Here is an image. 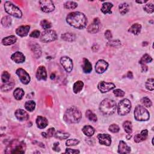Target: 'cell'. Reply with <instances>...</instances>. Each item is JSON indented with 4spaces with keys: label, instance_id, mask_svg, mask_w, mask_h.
Listing matches in <instances>:
<instances>
[{
    "label": "cell",
    "instance_id": "cell-12",
    "mask_svg": "<svg viewBox=\"0 0 154 154\" xmlns=\"http://www.w3.org/2000/svg\"><path fill=\"white\" fill-rule=\"evenodd\" d=\"M60 63L61 66L64 69V70L67 72L69 73L72 70L73 66H74V65H73V62L72 60L69 57H62L60 59Z\"/></svg>",
    "mask_w": 154,
    "mask_h": 154
},
{
    "label": "cell",
    "instance_id": "cell-40",
    "mask_svg": "<svg viewBox=\"0 0 154 154\" xmlns=\"http://www.w3.org/2000/svg\"><path fill=\"white\" fill-rule=\"evenodd\" d=\"M152 61V58L148 54H145L144 55H143V56L142 57L139 63L141 64H146L147 63H151Z\"/></svg>",
    "mask_w": 154,
    "mask_h": 154
},
{
    "label": "cell",
    "instance_id": "cell-21",
    "mask_svg": "<svg viewBox=\"0 0 154 154\" xmlns=\"http://www.w3.org/2000/svg\"><path fill=\"white\" fill-rule=\"evenodd\" d=\"M148 136V131L147 129H144L140 134H138L134 137V142L137 143H140L147 139Z\"/></svg>",
    "mask_w": 154,
    "mask_h": 154
},
{
    "label": "cell",
    "instance_id": "cell-1",
    "mask_svg": "<svg viewBox=\"0 0 154 154\" xmlns=\"http://www.w3.org/2000/svg\"><path fill=\"white\" fill-rule=\"evenodd\" d=\"M66 22L73 27L83 29L87 26V19L84 13L79 12H74L68 15Z\"/></svg>",
    "mask_w": 154,
    "mask_h": 154
},
{
    "label": "cell",
    "instance_id": "cell-14",
    "mask_svg": "<svg viewBox=\"0 0 154 154\" xmlns=\"http://www.w3.org/2000/svg\"><path fill=\"white\" fill-rule=\"evenodd\" d=\"M108 67V63L104 60H99L97 61L95 65V70L99 74H103L106 71Z\"/></svg>",
    "mask_w": 154,
    "mask_h": 154
},
{
    "label": "cell",
    "instance_id": "cell-47",
    "mask_svg": "<svg viewBox=\"0 0 154 154\" xmlns=\"http://www.w3.org/2000/svg\"><path fill=\"white\" fill-rule=\"evenodd\" d=\"M79 143V140L78 139H69L66 142V145L67 146H76Z\"/></svg>",
    "mask_w": 154,
    "mask_h": 154
},
{
    "label": "cell",
    "instance_id": "cell-25",
    "mask_svg": "<svg viewBox=\"0 0 154 154\" xmlns=\"http://www.w3.org/2000/svg\"><path fill=\"white\" fill-rule=\"evenodd\" d=\"M31 50L32 51H33V52L34 53L35 56L36 57L37 59L39 58L40 57V55H41V53H42L41 48H40V45H38L37 44L34 43L33 44H31Z\"/></svg>",
    "mask_w": 154,
    "mask_h": 154
},
{
    "label": "cell",
    "instance_id": "cell-8",
    "mask_svg": "<svg viewBox=\"0 0 154 154\" xmlns=\"http://www.w3.org/2000/svg\"><path fill=\"white\" fill-rule=\"evenodd\" d=\"M57 39V35L53 30H47L40 35V41L43 43H48L54 41Z\"/></svg>",
    "mask_w": 154,
    "mask_h": 154
},
{
    "label": "cell",
    "instance_id": "cell-43",
    "mask_svg": "<svg viewBox=\"0 0 154 154\" xmlns=\"http://www.w3.org/2000/svg\"><path fill=\"white\" fill-rule=\"evenodd\" d=\"M153 82H154V79L153 78H149L147 80L146 83L145 84L146 88L148 90L150 91H153L154 89L153 87Z\"/></svg>",
    "mask_w": 154,
    "mask_h": 154
},
{
    "label": "cell",
    "instance_id": "cell-19",
    "mask_svg": "<svg viewBox=\"0 0 154 154\" xmlns=\"http://www.w3.org/2000/svg\"><path fill=\"white\" fill-rule=\"evenodd\" d=\"M11 59L17 63H22L26 60V57L21 52H16L11 56Z\"/></svg>",
    "mask_w": 154,
    "mask_h": 154
},
{
    "label": "cell",
    "instance_id": "cell-9",
    "mask_svg": "<svg viewBox=\"0 0 154 154\" xmlns=\"http://www.w3.org/2000/svg\"><path fill=\"white\" fill-rule=\"evenodd\" d=\"M40 8L44 13H50L54 10L55 6L51 0H42L39 1Z\"/></svg>",
    "mask_w": 154,
    "mask_h": 154
},
{
    "label": "cell",
    "instance_id": "cell-46",
    "mask_svg": "<svg viewBox=\"0 0 154 154\" xmlns=\"http://www.w3.org/2000/svg\"><path fill=\"white\" fill-rule=\"evenodd\" d=\"M143 9L147 13H152L154 11V6L152 3H148L144 6Z\"/></svg>",
    "mask_w": 154,
    "mask_h": 154
},
{
    "label": "cell",
    "instance_id": "cell-36",
    "mask_svg": "<svg viewBox=\"0 0 154 154\" xmlns=\"http://www.w3.org/2000/svg\"><path fill=\"white\" fill-rule=\"evenodd\" d=\"M36 107V103L33 101H27L25 104V108L28 111H33L35 110Z\"/></svg>",
    "mask_w": 154,
    "mask_h": 154
},
{
    "label": "cell",
    "instance_id": "cell-34",
    "mask_svg": "<svg viewBox=\"0 0 154 154\" xmlns=\"http://www.w3.org/2000/svg\"><path fill=\"white\" fill-rule=\"evenodd\" d=\"M119 12L120 13V14L125 15L129 11V6L128 4H127L126 3H122L119 6Z\"/></svg>",
    "mask_w": 154,
    "mask_h": 154
},
{
    "label": "cell",
    "instance_id": "cell-22",
    "mask_svg": "<svg viewBox=\"0 0 154 154\" xmlns=\"http://www.w3.org/2000/svg\"><path fill=\"white\" fill-rule=\"evenodd\" d=\"M36 122L37 127L39 129H44L48 125V120L45 117L40 116H37L36 120Z\"/></svg>",
    "mask_w": 154,
    "mask_h": 154
},
{
    "label": "cell",
    "instance_id": "cell-41",
    "mask_svg": "<svg viewBox=\"0 0 154 154\" xmlns=\"http://www.w3.org/2000/svg\"><path fill=\"white\" fill-rule=\"evenodd\" d=\"M55 129L53 128H51L48 129L46 133H42V135L45 138H50L55 135Z\"/></svg>",
    "mask_w": 154,
    "mask_h": 154
},
{
    "label": "cell",
    "instance_id": "cell-5",
    "mask_svg": "<svg viewBox=\"0 0 154 154\" xmlns=\"http://www.w3.org/2000/svg\"><path fill=\"white\" fill-rule=\"evenodd\" d=\"M134 118L137 121H147L149 119L150 115L149 111L142 105H137L134 112Z\"/></svg>",
    "mask_w": 154,
    "mask_h": 154
},
{
    "label": "cell",
    "instance_id": "cell-48",
    "mask_svg": "<svg viewBox=\"0 0 154 154\" xmlns=\"http://www.w3.org/2000/svg\"><path fill=\"white\" fill-rule=\"evenodd\" d=\"M108 130L113 133H117L120 130V128H119V126L116 125V124H112L111 125L109 128H108Z\"/></svg>",
    "mask_w": 154,
    "mask_h": 154
},
{
    "label": "cell",
    "instance_id": "cell-29",
    "mask_svg": "<svg viewBox=\"0 0 154 154\" xmlns=\"http://www.w3.org/2000/svg\"><path fill=\"white\" fill-rule=\"evenodd\" d=\"M84 87V83L82 81H77L73 86V91L75 93H78L82 90Z\"/></svg>",
    "mask_w": 154,
    "mask_h": 154
},
{
    "label": "cell",
    "instance_id": "cell-4",
    "mask_svg": "<svg viewBox=\"0 0 154 154\" xmlns=\"http://www.w3.org/2000/svg\"><path fill=\"white\" fill-rule=\"evenodd\" d=\"M116 109V102L111 99H105L100 104V111L104 115H111L114 113Z\"/></svg>",
    "mask_w": 154,
    "mask_h": 154
},
{
    "label": "cell",
    "instance_id": "cell-56",
    "mask_svg": "<svg viewBox=\"0 0 154 154\" xmlns=\"http://www.w3.org/2000/svg\"><path fill=\"white\" fill-rule=\"evenodd\" d=\"M127 77L129 78H133V73L131 72H128V74H127Z\"/></svg>",
    "mask_w": 154,
    "mask_h": 154
},
{
    "label": "cell",
    "instance_id": "cell-24",
    "mask_svg": "<svg viewBox=\"0 0 154 154\" xmlns=\"http://www.w3.org/2000/svg\"><path fill=\"white\" fill-rule=\"evenodd\" d=\"M83 70L85 74H89L92 70V65L89 60L86 58L83 59Z\"/></svg>",
    "mask_w": 154,
    "mask_h": 154
},
{
    "label": "cell",
    "instance_id": "cell-33",
    "mask_svg": "<svg viewBox=\"0 0 154 154\" xmlns=\"http://www.w3.org/2000/svg\"><path fill=\"white\" fill-rule=\"evenodd\" d=\"M70 136V134L68 133L65 132H63L61 131H57L55 133V138L60 140H64V139H67L68 138H69Z\"/></svg>",
    "mask_w": 154,
    "mask_h": 154
},
{
    "label": "cell",
    "instance_id": "cell-31",
    "mask_svg": "<svg viewBox=\"0 0 154 154\" xmlns=\"http://www.w3.org/2000/svg\"><path fill=\"white\" fill-rule=\"evenodd\" d=\"M24 94H25V93H24L23 89H22L21 88H17L13 92L15 98L17 100H21L23 96H24Z\"/></svg>",
    "mask_w": 154,
    "mask_h": 154
},
{
    "label": "cell",
    "instance_id": "cell-55",
    "mask_svg": "<svg viewBox=\"0 0 154 154\" xmlns=\"http://www.w3.org/2000/svg\"><path fill=\"white\" fill-rule=\"evenodd\" d=\"M141 65H142V71H143V72H145L148 71V66H146V64H142Z\"/></svg>",
    "mask_w": 154,
    "mask_h": 154
},
{
    "label": "cell",
    "instance_id": "cell-10",
    "mask_svg": "<svg viewBox=\"0 0 154 154\" xmlns=\"http://www.w3.org/2000/svg\"><path fill=\"white\" fill-rule=\"evenodd\" d=\"M17 75L19 77V78L21 82L23 84H28L30 82V76L28 73L22 68H19L16 71Z\"/></svg>",
    "mask_w": 154,
    "mask_h": 154
},
{
    "label": "cell",
    "instance_id": "cell-38",
    "mask_svg": "<svg viewBox=\"0 0 154 154\" xmlns=\"http://www.w3.org/2000/svg\"><path fill=\"white\" fill-rule=\"evenodd\" d=\"M15 84L14 83H7L5 84L4 85L2 86L1 87V90L2 92H9L13 88L15 87Z\"/></svg>",
    "mask_w": 154,
    "mask_h": 154
},
{
    "label": "cell",
    "instance_id": "cell-13",
    "mask_svg": "<svg viewBox=\"0 0 154 154\" xmlns=\"http://www.w3.org/2000/svg\"><path fill=\"white\" fill-rule=\"evenodd\" d=\"M100 26H101V22L99 19L98 18H95L93 22L88 26L87 30L89 33L91 34L96 33L99 31Z\"/></svg>",
    "mask_w": 154,
    "mask_h": 154
},
{
    "label": "cell",
    "instance_id": "cell-53",
    "mask_svg": "<svg viewBox=\"0 0 154 154\" xmlns=\"http://www.w3.org/2000/svg\"><path fill=\"white\" fill-rule=\"evenodd\" d=\"M105 38H106L108 40L111 39L112 37H113L111 32L110 30H107L105 32Z\"/></svg>",
    "mask_w": 154,
    "mask_h": 154
},
{
    "label": "cell",
    "instance_id": "cell-15",
    "mask_svg": "<svg viewBox=\"0 0 154 154\" xmlns=\"http://www.w3.org/2000/svg\"><path fill=\"white\" fill-rule=\"evenodd\" d=\"M101 144L110 146L111 144V137L110 135L106 134H99L97 136Z\"/></svg>",
    "mask_w": 154,
    "mask_h": 154
},
{
    "label": "cell",
    "instance_id": "cell-28",
    "mask_svg": "<svg viewBox=\"0 0 154 154\" xmlns=\"http://www.w3.org/2000/svg\"><path fill=\"white\" fill-rule=\"evenodd\" d=\"M82 131L83 133L88 137H91L95 133V129L90 125H86L83 128Z\"/></svg>",
    "mask_w": 154,
    "mask_h": 154
},
{
    "label": "cell",
    "instance_id": "cell-17",
    "mask_svg": "<svg viewBox=\"0 0 154 154\" xmlns=\"http://www.w3.org/2000/svg\"><path fill=\"white\" fill-rule=\"evenodd\" d=\"M15 115L19 120L26 121L29 119V115L28 113L22 109H18L15 113Z\"/></svg>",
    "mask_w": 154,
    "mask_h": 154
},
{
    "label": "cell",
    "instance_id": "cell-50",
    "mask_svg": "<svg viewBox=\"0 0 154 154\" xmlns=\"http://www.w3.org/2000/svg\"><path fill=\"white\" fill-rule=\"evenodd\" d=\"M108 45H110V46H115V47H117L118 46H120L121 45L120 42L119 41V40H111V41L108 42Z\"/></svg>",
    "mask_w": 154,
    "mask_h": 154
},
{
    "label": "cell",
    "instance_id": "cell-57",
    "mask_svg": "<svg viewBox=\"0 0 154 154\" xmlns=\"http://www.w3.org/2000/svg\"><path fill=\"white\" fill-rule=\"evenodd\" d=\"M135 2L137 3H139V4H144L146 3H147L148 1H147V0H146V1H144H144H136Z\"/></svg>",
    "mask_w": 154,
    "mask_h": 154
},
{
    "label": "cell",
    "instance_id": "cell-11",
    "mask_svg": "<svg viewBox=\"0 0 154 154\" xmlns=\"http://www.w3.org/2000/svg\"><path fill=\"white\" fill-rule=\"evenodd\" d=\"M116 87L115 84L113 83H107L105 81H101L98 84V88L102 93H105L110 92Z\"/></svg>",
    "mask_w": 154,
    "mask_h": 154
},
{
    "label": "cell",
    "instance_id": "cell-26",
    "mask_svg": "<svg viewBox=\"0 0 154 154\" xmlns=\"http://www.w3.org/2000/svg\"><path fill=\"white\" fill-rule=\"evenodd\" d=\"M113 7V4L111 3L108 2H105L102 4V8H101V11L104 14H111L112 11L111 9Z\"/></svg>",
    "mask_w": 154,
    "mask_h": 154
},
{
    "label": "cell",
    "instance_id": "cell-23",
    "mask_svg": "<svg viewBox=\"0 0 154 154\" xmlns=\"http://www.w3.org/2000/svg\"><path fill=\"white\" fill-rule=\"evenodd\" d=\"M17 37L15 36L12 35L3 38L1 42L5 46H9L15 44L16 42H17Z\"/></svg>",
    "mask_w": 154,
    "mask_h": 154
},
{
    "label": "cell",
    "instance_id": "cell-3",
    "mask_svg": "<svg viewBox=\"0 0 154 154\" xmlns=\"http://www.w3.org/2000/svg\"><path fill=\"white\" fill-rule=\"evenodd\" d=\"M26 146L23 142H20L18 140H13L6 148L5 153L15 154L24 153L26 152Z\"/></svg>",
    "mask_w": 154,
    "mask_h": 154
},
{
    "label": "cell",
    "instance_id": "cell-49",
    "mask_svg": "<svg viewBox=\"0 0 154 154\" xmlns=\"http://www.w3.org/2000/svg\"><path fill=\"white\" fill-rule=\"evenodd\" d=\"M113 93L115 94V95L116 97H119V98H120V97L124 96V95L125 94V92L123 90H120V89H116V90L113 91Z\"/></svg>",
    "mask_w": 154,
    "mask_h": 154
},
{
    "label": "cell",
    "instance_id": "cell-45",
    "mask_svg": "<svg viewBox=\"0 0 154 154\" xmlns=\"http://www.w3.org/2000/svg\"><path fill=\"white\" fill-rule=\"evenodd\" d=\"M141 102L142 104L146 107H151L152 105V101L149 98H148V97H144L141 100Z\"/></svg>",
    "mask_w": 154,
    "mask_h": 154
},
{
    "label": "cell",
    "instance_id": "cell-6",
    "mask_svg": "<svg viewBox=\"0 0 154 154\" xmlns=\"http://www.w3.org/2000/svg\"><path fill=\"white\" fill-rule=\"evenodd\" d=\"M4 9L5 11L10 15L13 16L14 17L21 18L22 17V13L19 8L16 6L10 1H6L4 3Z\"/></svg>",
    "mask_w": 154,
    "mask_h": 154
},
{
    "label": "cell",
    "instance_id": "cell-7",
    "mask_svg": "<svg viewBox=\"0 0 154 154\" xmlns=\"http://www.w3.org/2000/svg\"><path fill=\"white\" fill-rule=\"evenodd\" d=\"M131 109V101L128 99L120 101L117 105V113L120 116H125L130 112Z\"/></svg>",
    "mask_w": 154,
    "mask_h": 154
},
{
    "label": "cell",
    "instance_id": "cell-54",
    "mask_svg": "<svg viewBox=\"0 0 154 154\" xmlns=\"http://www.w3.org/2000/svg\"><path fill=\"white\" fill-rule=\"evenodd\" d=\"M52 149L55 151V152H59L60 151V148L59 147V142H55L54 143Z\"/></svg>",
    "mask_w": 154,
    "mask_h": 154
},
{
    "label": "cell",
    "instance_id": "cell-16",
    "mask_svg": "<svg viewBox=\"0 0 154 154\" xmlns=\"http://www.w3.org/2000/svg\"><path fill=\"white\" fill-rule=\"evenodd\" d=\"M36 78L37 80H44L45 81L47 79V72L45 68L43 66H40L38 68L36 75Z\"/></svg>",
    "mask_w": 154,
    "mask_h": 154
},
{
    "label": "cell",
    "instance_id": "cell-27",
    "mask_svg": "<svg viewBox=\"0 0 154 154\" xmlns=\"http://www.w3.org/2000/svg\"><path fill=\"white\" fill-rule=\"evenodd\" d=\"M142 30V26L139 23H134L133 25L129 28L128 30V31L130 32V33H133L134 35H138L140 34Z\"/></svg>",
    "mask_w": 154,
    "mask_h": 154
},
{
    "label": "cell",
    "instance_id": "cell-2",
    "mask_svg": "<svg viewBox=\"0 0 154 154\" xmlns=\"http://www.w3.org/2000/svg\"><path fill=\"white\" fill-rule=\"evenodd\" d=\"M81 117V113L76 107L69 108L64 115V120L69 124L78 123Z\"/></svg>",
    "mask_w": 154,
    "mask_h": 154
},
{
    "label": "cell",
    "instance_id": "cell-42",
    "mask_svg": "<svg viewBox=\"0 0 154 154\" xmlns=\"http://www.w3.org/2000/svg\"><path fill=\"white\" fill-rule=\"evenodd\" d=\"M40 26H41V27L44 29L46 30H50L52 27L51 23L49 21H48L46 19H44L40 22Z\"/></svg>",
    "mask_w": 154,
    "mask_h": 154
},
{
    "label": "cell",
    "instance_id": "cell-30",
    "mask_svg": "<svg viewBox=\"0 0 154 154\" xmlns=\"http://www.w3.org/2000/svg\"><path fill=\"white\" fill-rule=\"evenodd\" d=\"M123 128L128 135H131L133 132V125L130 121H125L123 124Z\"/></svg>",
    "mask_w": 154,
    "mask_h": 154
},
{
    "label": "cell",
    "instance_id": "cell-32",
    "mask_svg": "<svg viewBox=\"0 0 154 154\" xmlns=\"http://www.w3.org/2000/svg\"><path fill=\"white\" fill-rule=\"evenodd\" d=\"M61 39L67 42H73L75 40V35L71 33H66L61 35Z\"/></svg>",
    "mask_w": 154,
    "mask_h": 154
},
{
    "label": "cell",
    "instance_id": "cell-44",
    "mask_svg": "<svg viewBox=\"0 0 154 154\" xmlns=\"http://www.w3.org/2000/svg\"><path fill=\"white\" fill-rule=\"evenodd\" d=\"M10 78V75L9 72H7V71H4L3 72V74L1 75V79L3 83H7V82H9Z\"/></svg>",
    "mask_w": 154,
    "mask_h": 154
},
{
    "label": "cell",
    "instance_id": "cell-37",
    "mask_svg": "<svg viewBox=\"0 0 154 154\" xmlns=\"http://www.w3.org/2000/svg\"><path fill=\"white\" fill-rule=\"evenodd\" d=\"M12 19L10 17H4L1 19V24L4 27H9L12 24Z\"/></svg>",
    "mask_w": 154,
    "mask_h": 154
},
{
    "label": "cell",
    "instance_id": "cell-51",
    "mask_svg": "<svg viewBox=\"0 0 154 154\" xmlns=\"http://www.w3.org/2000/svg\"><path fill=\"white\" fill-rule=\"evenodd\" d=\"M40 35V32L39 30H35L30 35V37L33 38H38Z\"/></svg>",
    "mask_w": 154,
    "mask_h": 154
},
{
    "label": "cell",
    "instance_id": "cell-18",
    "mask_svg": "<svg viewBox=\"0 0 154 154\" xmlns=\"http://www.w3.org/2000/svg\"><path fill=\"white\" fill-rule=\"evenodd\" d=\"M131 149L128 146L127 144L124 141H120L119 147H118V153L120 154H126L131 152Z\"/></svg>",
    "mask_w": 154,
    "mask_h": 154
},
{
    "label": "cell",
    "instance_id": "cell-39",
    "mask_svg": "<svg viewBox=\"0 0 154 154\" xmlns=\"http://www.w3.org/2000/svg\"><path fill=\"white\" fill-rule=\"evenodd\" d=\"M78 6V4L74 1H66L64 4V7L66 9H75Z\"/></svg>",
    "mask_w": 154,
    "mask_h": 154
},
{
    "label": "cell",
    "instance_id": "cell-35",
    "mask_svg": "<svg viewBox=\"0 0 154 154\" xmlns=\"http://www.w3.org/2000/svg\"><path fill=\"white\" fill-rule=\"evenodd\" d=\"M86 116L89 120L94 122H96L97 120H98V118H97L96 115L92 111H91L90 110H88L86 111Z\"/></svg>",
    "mask_w": 154,
    "mask_h": 154
},
{
    "label": "cell",
    "instance_id": "cell-52",
    "mask_svg": "<svg viewBox=\"0 0 154 154\" xmlns=\"http://www.w3.org/2000/svg\"><path fill=\"white\" fill-rule=\"evenodd\" d=\"M65 153H70V154H75V153H79V151L78 150H75V149H72L67 148L66 149Z\"/></svg>",
    "mask_w": 154,
    "mask_h": 154
},
{
    "label": "cell",
    "instance_id": "cell-20",
    "mask_svg": "<svg viewBox=\"0 0 154 154\" xmlns=\"http://www.w3.org/2000/svg\"><path fill=\"white\" fill-rule=\"evenodd\" d=\"M30 27L29 26H22L16 30V33L20 37L27 36L29 33Z\"/></svg>",
    "mask_w": 154,
    "mask_h": 154
}]
</instances>
